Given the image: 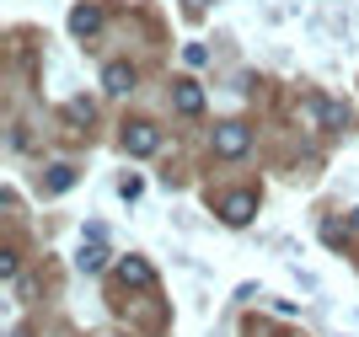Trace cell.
<instances>
[{
  "mask_svg": "<svg viewBox=\"0 0 359 337\" xmlns=\"http://www.w3.org/2000/svg\"><path fill=\"white\" fill-rule=\"evenodd\" d=\"M247 145H252V134L241 129V123H220V129H215V156H220V161L247 156Z\"/></svg>",
  "mask_w": 359,
  "mask_h": 337,
  "instance_id": "obj_1",
  "label": "cell"
},
{
  "mask_svg": "<svg viewBox=\"0 0 359 337\" xmlns=\"http://www.w3.org/2000/svg\"><path fill=\"white\" fill-rule=\"evenodd\" d=\"M123 150H129V156H156V150H161V129H156V123H129V129H123Z\"/></svg>",
  "mask_w": 359,
  "mask_h": 337,
  "instance_id": "obj_2",
  "label": "cell"
},
{
  "mask_svg": "<svg viewBox=\"0 0 359 337\" xmlns=\"http://www.w3.org/2000/svg\"><path fill=\"white\" fill-rule=\"evenodd\" d=\"M252 214H257V193H231V198L220 204V220L225 225H247Z\"/></svg>",
  "mask_w": 359,
  "mask_h": 337,
  "instance_id": "obj_3",
  "label": "cell"
},
{
  "mask_svg": "<svg viewBox=\"0 0 359 337\" xmlns=\"http://www.w3.org/2000/svg\"><path fill=\"white\" fill-rule=\"evenodd\" d=\"M107 257H113V252H107L102 241L91 235V241H81V257H75V268H81L86 279H97V273H102V268H107Z\"/></svg>",
  "mask_w": 359,
  "mask_h": 337,
  "instance_id": "obj_4",
  "label": "cell"
},
{
  "mask_svg": "<svg viewBox=\"0 0 359 337\" xmlns=\"http://www.w3.org/2000/svg\"><path fill=\"white\" fill-rule=\"evenodd\" d=\"M306 113H311V118H322L327 129H348V107L327 102V97H306Z\"/></svg>",
  "mask_w": 359,
  "mask_h": 337,
  "instance_id": "obj_5",
  "label": "cell"
},
{
  "mask_svg": "<svg viewBox=\"0 0 359 337\" xmlns=\"http://www.w3.org/2000/svg\"><path fill=\"white\" fill-rule=\"evenodd\" d=\"M118 279L135 284V289H150V284H156V268H150L145 257H123V263H118Z\"/></svg>",
  "mask_w": 359,
  "mask_h": 337,
  "instance_id": "obj_6",
  "label": "cell"
},
{
  "mask_svg": "<svg viewBox=\"0 0 359 337\" xmlns=\"http://www.w3.org/2000/svg\"><path fill=\"white\" fill-rule=\"evenodd\" d=\"M97 27H102V11H97V6H75L70 11V32L75 38H91Z\"/></svg>",
  "mask_w": 359,
  "mask_h": 337,
  "instance_id": "obj_7",
  "label": "cell"
},
{
  "mask_svg": "<svg viewBox=\"0 0 359 337\" xmlns=\"http://www.w3.org/2000/svg\"><path fill=\"white\" fill-rule=\"evenodd\" d=\"M177 113L182 118H198V113H204V91H198L194 81H177Z\"/></svg>",
  "mask_w": 359,
  "mask_h": 337,
  "instance_id": "obj_8",
  "label": "cell"
},
{
  "mask_svg": "<svg viewBox=\"0 0 359 337\" xmlns=\"http://www.w3.org/2000/svg\"><path fill=\"white\" fill-rule=\"evenodd\" d=\"M107 91H113V97H123V91H135V70H129V64H107Z\"/></svg>",
  "mask_w": 359,
  "mask_h": 337,
  "instance_id": "obj_9",
  "label": "cell"
},
{
  "mask_svg": "<svg viewBox=\"0 0 359 337\" xmlns=\"http://www.w3.org/2000/svg\"><path fill=\"white\" fill-rule=\"evenodd\" d=\"M70 182H75V172H70V166H54V177H48V193H65Z\"/></svg>",
  "mask_w": 359,
  "mask_h": 337,
  "instance_id": "obj_10",
  "label": "cell"
},
{
  "mask_svg": "<svg viewBox=\"0 0 359 337\" xmlns=\"http://www.w3.org/2000/svg\"><path fill=\"white\" fill-rule=\"evenodd\" d=\"M65 118H75V123H91V102H70V107H65Z\"/></svg>",
  "mask_w": 359,
  "mask_h": 337,
  "instance_id": "obj_11",
  "label": "cell"
},
{
  "mask_svg": "<svg viewBox=\"0 0 359 337\" xmlns=\"http://www.w3.org/2000/svg\"><path fill=\"white\" fill-rule=\"evenodd\" d=\"M182 59H188V64H204V59H210V48H204V43H188V48H182Z\"/></svg>",
  "mask_w": 359,
  "mask_h": 337,
  "instance_id": "obj_12",
  "label": "cell"
},
{
  "mask_svg": "<svg viewBox=\"0 0 359 337\" xmlns=\"http://www.w3.org/2000/svg\"><path fill=\"white\" fill-rule=\"evenodd\" d=\"M0 279H16V252H0Z\"/></svg>",
  "mask_w": 359,
  "mask_h": 337,
  "instance_id": "obj_13",
  "label": "cell"
},
{
  "mask_svg": "<svg viewBox=\"0 0 359 337\" xmlns=\"http://www.w3.org/2000/svg\"><path fill=\"white\" fill-rule=\"evenodd\" d=\"M118 193L129 198V204H135V198H140V177H123V182H118Z\"/></svg>",
  "mask_w": 359,
  "mask_h": 337,
  "instance_id": "obj_14",
  "label": "cell"
}]
</instances>
